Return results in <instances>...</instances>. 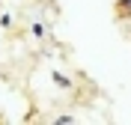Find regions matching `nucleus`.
<instances>
[{
    "label": "nucleus",
    "instance_id": "1",
    "mask_svg": "<svg viewBox=\"0 0 131 125\" xmlns=\"http://www.w3.org/2000/svg\"><path fill=\"white\" fill-rule=\"evenodd\" d=\"M54 83H60V86H72V81L66 75H60V72H54Z\"/></svg>",
    "mask_w": 131,
    "mask_h": 125
},
{
    "label": "nucleus",
    "instance_id": "2",
    "mask_svg": "<svg viewBox=\"0 0 131 125\" xmlns=\"http://www.w3.org/2000/svg\"><path fill=\"white\" fill-rule=\"evenodd\" d=\"M116 12H119V15L131 12V0H119V6H116Z\"/></svg>",
    "mask_w": 131,
    "mask_h": 125
},
{
    "label": "nucleus",
    "instance_id": "3",
    "mask_svg": "<svg viewBox=\"0 0 131 125\" xmlns=\"http://www.w3.org/2000/svg\"><path fill=\"white\" fill-rule=\"evenodd\" d=\"M74 116H57V125H72Z\"/></svg>",
    "mask_w": 131,
    "mask_h": 125
}]
</instances>
